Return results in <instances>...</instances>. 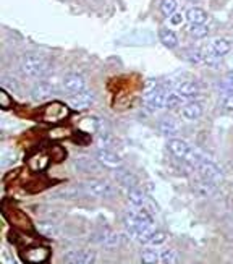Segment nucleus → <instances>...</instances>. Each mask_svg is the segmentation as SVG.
<instances>
[{
  "mask_svg": "<svg viewBox=\"0 0 233 264\" xmlns=\"http://www.w3.org/2000/svg\"><path fill=\"white\" fill-rule=\"evenodd\" d=\"M123 222L126 232L139 243H148L149 237L155 232L154 219L146 208H134L133 211L126 213Z\"/></svg>",
  "mask_w": 233,
  "mask_h": 264,
  "instance_id": "f257e3e1",
  "label": "nucleus"
},
{
  "mask_svg": "<svg viewBox=\"0 0 233 264\" xmlns=\"http://www.w3.org/2000/svg\"><path fill=\"white\" fill-rule=\"evenodd\" d=\"M49 60L41 54H26L19 60V70L28 78H42L49 71Z\"/></svg>",
  "mask_w": 233,
  "mask_h": 264,
  "instance_id": "f03ea898",
  "label": "nucleus"
},
{
  "mask_svg": "<svg viewBox=\"0 0 233 264\" xmlns=\"http://www.w3.org/2000/svg\"><path fill=\"white\" fill-rule=\"evenodd\" d=\"M194 172H198L199 177L211 180V182H214V183H217V182H220L223 179L222 169L211 159V157L206 156V154H204L201 159H199L196 167H194Z\"/></svg>",
  "mask_w": 233,
  "mask_h": 264,
  "instance_id": "7ed1b4c3",
  "label": "nucleus"
},
{
  "mask_svg": "<svg viewBox=\"0 0 233 264\" xmlns=\"http://www.w3.org/2000/svg\"><path fill=\"white\" fill-rule=\"evenodd\" d=\"M84 195L96 196V198H110L115 195V188L105 180H87L80 185Z\"/></svg>",
  "mask_w": 233,
  "mask_h": 264,
  "instance_id": "20e7f679",
  "label": "nucleus"
},
{
  "mask_svg": "<svg viewBox=\"0 0 233 264\" xmlns=\"http://www.w3.org/2000/svg\"><path fill=\"white\" fill-rule=\"evenodd\" d=\"M167 148H168V151L177 157V159L183 161L184 164L189 162V159H191V156L194 152V148L189 145L188 141L180 140V138H170Z\"/></svg>",
  "mask_w": 233,
  "mask_h": 264,
  "instance_id": "39448f33",
  "label": "nucleus"
},
{
  "mask_svg": "<svg viewBox=\"0 0 233 264\" xmlns=\"http://www.w3.org/2000/svg\"><path fill=\"white\" fill-rule=\"evenodd\" d=\"M204 54L207 55V64H212L214 60L225 57L232 50V44L227 39H214L207 47H204Z\"/></svg>",
  "mask_w": 233,
  "mask_h": 264,
  "instance_id": "423d86ee",
  "label": "nucleus"
},
{
  "mask_svg": "<svg viewBox=\"0 0 233 264\" xmlns=\"http://www.w3.org/2000/svg\"><path fill=\"white\" fill-rule=\"evenodd\" d=\"M94 102H96V94L94 91L91 89H84L81 91V93L71 94L70 98H68V105L75 110H84L87 107H91Z\"/></svg>",
  "mask_w": 233,
  "mask_h": 264,
  "instance_id": "0eeeda50",
  "label": "nucleus"
},
{
  "mask_svg": "<svg viewBox=\"0 0 233 264\" xmlns=\"http://www.w3.org/2000/svg\"><path fill=\"white\" fill-rule=\"evenodd\" d=\"M68 114H70V110H68L67 105H63L60 102H52V104H49L44 107L42 118H44V122L57 123L65 117H68Z\"/></svg>",
  "mask_w": 233,
  "mask_h": 264,
  "instance_id": "6e6552de",
  "label": "nucleus"
},
{
  "mask_svg": "<svg viewBox=\"0 0 233 264\" xmlns=\"http://www.w3.org/2000/svg\"><path fill=\"white\" fill-rule=\"evenodd\" d=\"M73 165H75L76 172L84 174V175H97V174H100V170H102L100 162L97 159H92L89 156H80L78 159H75Z\"/></svg>",
  "mask_w": 233,
  "mask_h": 264,
  "instance_id": "1a4fd4ad",
  "label": "nucleus"
},
{
  "mask_svg": "<svg viewBox=\"0 0 233 264\" xmlns=\"http://www.w3.org/2000/svg\"><path fill=\"white\" fill-rule=\"evenodd\" d=\"M63 264H96V254L89 249H73L63 256Z\"/></svg>",
  "mask_w": 233,
  "mask_h": 264,
  "instance_id": "9d476101",
  "label": "nucleus"
},
{
  "mask_svg": "<svg viewBox=\"0 0 233 264\" xmlns=\"http://www.w3.org/2000/svg\"><path fill=\"white\" fill-rule=\"evenodd\" d=\"M92 243H97L105 248H114L118 245V235L110 229H99L96 233L91 235Z\"/></svg>",
  "mask_w": 233,
  "mask_h": 264,
  "instance_id": "9b49d317",
  "label": "nucleus"
},
{
  "mask_svg": "<svg viewBox=\"0 0 233 264\" xmlns=\"http://www.w3.org/2000/svg\"><path fill=\"white\" fill-rule=\"evenodd\" d=\"M62 88H63V91H67L68 94L81 93V91L86 89V80L78 73H70L63 78Z\"/></svg>",
  "mask_w": 233,
  "mask_h": 264,
  "instance_id": "f8f14e48",
  "label": "nucleus"
},
{
  "mask_svg": "<svg viewBox=\"0 0 233 264\" xmlns=\"http://www.w3.org/2000/svg\"><path fill=\"white\" fill-rule=\"evenodd\" d=\"M96 159L104 167H109V169H120L121 167L120 156L115 154L112 149H107V148H100V149L96 152Z\"/></svg>",
  "mask_w": 233,
  "mask_h": 264,
  "instance_id": "ddd939ff",
  "label": "nucleus"
},
{
  "mask_svg": "<svg viewBox=\"0 0 233 264\" xmlns=\"http://www.w3.org/2000/svg\"><path fill=\"white\" fill-rule=\"evenodd\" d=\"M55 93V84L49 83V81H41L33 88L31 91V98L34 100H44Z\"/></svg>",
  "mask_w": 233,
  "mask_h": 264,
  "instance_id": "4468645a",
  "label": "nucleus"
},
{
  "mask_svg": "<svg viewBox=\"0 0 233 264\" xmlns=\"http://www.w3.org/2000/svg\"><path fill=\"white\" fill-rule=\"evenodd\" d=\"M182 115L189 122H194V120L201 118L202 115V105L198 102V100H188L186 104L182 107Z\"/></svg>",
  "mask_w": 233,
  "mask_h": 264,
  "instance_id": "2eb2a0df",
  "label": "nucleus"
},
{
  "mask_svg": "<svg viewBox=\"0 0 233 264\" xmlns=\"http://www.w3.org/2000/svg\"><path fill=\"white\" fill-rule=\"evenodd\" d=\"M126 198H128L130 204L133 206V208H146L149 203L148 198H146V195L138 188V186H133V188L126 190Z\"/></svg>",
  "mask_w": 233,
  "mask_h": 264,
  "instance_id": "dca6fc26",
  "label": "nucleus"
},
{
  "mask_svg": "<svg viewBox=\"0 0 233 264\" xmlns=\"http://www.w3.org/2000/svg\"><path fill=\"white\" fill-rule=\"evenodd\" d=\"M47 258H49V249L44 248V247L31 248L24 253V259H26L29 264H41V263L46 261Z\"/></svg>",
  "mask_w": 233,
  "mask_h": 264,
  "instance_id": "f3484780",
  "label": "nucleus"
},
{
  "mask_svg": "<svg viewBox=\"0 0 233 264\" xmlns=\"http://www.w3.org/2000/svg\"><path fill=\"white\" fill-rule=\"evenodd\" d=\"M76 125H78V130L83 133H86V135H94V133H97L100 130V122H99V118H96V117H84Z\"/></svg>",
  "mask_w": 233,
  "mask_h": 264,
  "instance_id": "a211bd4d",
  "label": "nucleus"
},
{
  "mask_svg": "<svg viewBox=\"0 0 233 264\" xmlns=\"http://www.w3.org/2000/svg\"><path fill=\"white\" fill-rule=\"evenodd\" d=\"M115 180L118 182V185H121L123 188H133V186H138V179L131 174L128 170L123 169H116L115 170Z\"/></svg>",
  "mask_w": 233,
  "mask_h": 264,
  "instance_id": "6ab92c4d",
  "label": "nucleus"
},
{
  "mask_svg": "<svg viewBox=\"0 0 233 264\" xmlns=\"http://www.w3.org/2000/svg\"><path fill=\"white\" fill-rule=\"evenodd\" d=\"M186 20L189 21V25H204V23H207L209 15L202 8L193 7L186 12Z\"/></svg>",
  "mask_w": 233,
  "mask_h": 264,
  "instance_id": "aec40b11",
  "label": "nucleus"
},
{
  "mask_svg": "<svg viewBox=\"0 0 233 264\" xmlns=\"http://www.w3.org/2000/svg\"><path fill=\"white\" fill-rule=\"evenodd\" d=\"M175 91H178L180 94L186 96L188 99H193L199 94V84L194 83V81H182V83L177 84Z\"/></svg>",
  "mask_w": 233,
  "mask_h": 264,
  "instance_id": "412c9836",
  "label": "nucleus"
},
{
  "mask_svg": "<svg viewBox=\"0 0 233 264\" xmlns=\"http://www.w3.org/2000/svg\"><path fill=\"white\" fill-rule=\"evenodd\" d=\"M159 41L162 42L165 47H168V49H173V47L178 46V37L177 34L168 30V28H160L159 30Z\"/></svg>",
  "mask_w": 233,
  "mask_h": 264,
  "instance_id": "4be33fe9",
  "label": "nucleus"
},
{
  "mask_svg": "<svg viewBox=\"0 0 233 264\" xmlns=\"http://www.w3.org/2000/svg\"><path fill=\"white\" fill-rule=\"evenodd\" d=\"M159 130H160V133H162L164 136H167V138H175V136L178 135L180 127H178V123H177V122H173L172 118H165V120H162V122H160Z\"/></svg>",
  "mask_w": 233,
  "mask_h": 264,
  "instance_id": "5701e85b",
  "label": "nucleus"
},
{
  "mask_svg": "<svg viewBox=\"0 0 233 264\" xmlns=\"http://www.w3.org/2000/svg\"><path fill=\"white\" fill-rule=\"evenodd\" d=\"M188 100H191V99H188L186 96L180 94L178 91H170V93L167 94V100H165V107L177 109V107H180V105H184Z\"/></svg>",
  "mask_w": 233,
  "mask_h": 264,
  "instance_id": "b1692460",
  "label": "nucleus"
},
{
  "mask_svg": "<svg viewBox=\"0 0 233 264\" xmlns=\"http://www.w3.org/2000/svg\"><path fill=\"white\" fill-rule=\"evenodd\" d=\"M28 164H29V167H31L33 170H36V172L44 170L47 167V164H49V156H46L44 152H36L34 156L29 157Z\"/></svg>",
  "mask_w": 233,
  "mask_h": 264,
  "instance_id": "393cba45",
  "label": "nucleus"
},
{
  "mask_svg": "<svg viewBox=\"0 0 233 264\" xmlns=\"http://www.w3.org/2000/svg\"><path fill=\"white\" fill-rule=\"evenodd\" d=\"M220 104L228 110H233V88L232 86H225L220 83Z\"/></svg>",
  "mask_w": 233,
  "mask_h": 264,
  "instance_id": "a878e982",
  "label": "nucleus"
},
{
  "mask_svg": "<svg viewBox=\"0 0 233 264\" xmlns=\"http://www.w3.org/2000/svg\"><path fill=\"white\" fill-rule=\"evenodd\" d=\"M141 261H143V264H159L160 253L155 248H146L141 253Z\"/></svg>",
  "mask_w": 233,
  "mask_h": 264,
  "instance_id": "bb28decb",
  "label": "nucleus"
},
{
  "mask_svg": "<svg viewBox=\"0 0 233 264\" xmlns=\"http://www.w3.org/2000/svg\"><path fill=\"white\" fill-rule=\"evenodd\" d=\"M160 264H180L178 253L172 248H167L160 253Z\"/></svg>",
  "mask_w": 233,
  "mask_h": 264,
  "instance_id": "cd10ccee",
  "label": "nucleus"
},
{
  "mask_svg": "<svg viewBox=\"0 0 233 264\" xmlns=\"http://www.w3.org/2000/svg\"><path fill=\"white\" fill-rule=\"evenodd\" d=\"M209 26L204 23V25H189L188 28V33L191 34L193 37H196V39H202V37H206L209 34Z\"/></svg>",
  "mask_w": 233,
  "mask_h": 264,
  "instance_id": "c85d7f7f",
  "label": "nucleus"
},
{
  "mask_svg": "<svg viewBox=\"0 0 233 264\" xmlns=\"http://www.w3.org/2000/svg\"><path fill=\"white\" fill-rule=\"evenodd\" d=\"M177 7H178L177 0H162V2H160V12H162V15L167 18H170L175 12H177Z\"/></svg>",
  "mask_w": 233,
  "mask_h": 264,
  "instance_id": "c756f323",
  "label": "nucleus"
},
{
  "mask_svg": "<svg viewBox=\"0 0 233 264\" xmlns=\"http://www.w3.org/2000/svg\"><path fill=\"white\" fill-rule=\"evenodd\" d=\"M15 162H17V152L10 149H3L2 156H0V165H2L3 169H7V167L13 165Z\"/></svg>",
  "mask_w": 233,
  "mask_h": 264,
  "instance_id": "7c9ffc66",
  "label": "nucleus"
},
{
  "mask_svg": "<svg viewBox=\"0 0 233 264\" xmlns=\"http://www.w3.org/2000/svg\"><path fill=\"white\" fill-rule=\"evenodd\" d=\"M71 136V132L65 127H55L49 132V138L50 140H63V138H70Z\"/></svg>",
  "mask_w": 233,
  "mask_h": 264,
  "instance_id": "2f4dec72",
  "label": "nucleus"
},
{
  "mask_svg": "<svg viewBox=\"0 0 233 264\" xmlns=\"http://www.w3.org/2000/svg\"><path fill=\"white\" fill-rule=\"evenodd\" d=\"M165 240H167L165 232H162V230H155V232L149 237L146 245H150V247H160V245H164Z\"/></svg>",
  "mask_w": 233,
  "mask_h": 264,
  "instance_id": "473e14b6",
  "label": "nucleus"
},
{
  "mask_svg": "<svg viewBox=\"0 0 233 264\" xmlns=\"http://www.w3.org/2000/svg\"><path fill=\"white\" fill-rule=\"evenodd\" d=\"M37 230L44 235H47V237H53V235L57 233V229L55 225H53L52 222H41L37 225Z\"/></svg>",
  "mask_w": 233,
  "mask_h": 264,
  "instance_id": "72a5a7b5",
  "label": "nucleus"
},
{
  "mask_svg": "<svg viewBox=\"0 0 233 264\" xmlns=\"http://www.w3.org/2000/svg\"><path fill=\"white\" fill-rule=\"evenodd\" d=\"M50 157L55 162H60V161H63L67 157V151L63 149V148H60V146H52V149H50Z\"/></svg>",
  "mask_w": 233,
  "mask_h": 264,
  "instance_id": "f704fd0d",
  "label": "nucleus"
},
{
  "mask_svg": "<svg viewBox=\"0 0 233 264\" xmlns=\"http://www.w3.org/2000/svg\"><path fill=\"white\" fill-rule=\"evenodd\" d=\"M13 104V99L10 98V94L7 93V89L0 91V107L2 109H10Z\"/></svg>",
  "mask_w": 233,
  "mask_h": 264,
  "instance_id": "c9c22d12",
  "label": "nucleus"
},
{
  "mask_svg": "<svg viewBox=\"0 0 233 264\" xmlns=\"http://www.w3.org/2000/svg\"><path fill=\"white\" fill-rule=\"evenodd\" d=\"M168 21H170V25H172V26H182L183 21H184V15H183V13H180V12H175L173 15L168 18Z\"/></svg>",
  "mask_w": 233,
  "mask_h": 264,
  "instance_id": "e433bc0d",
  "label": "nucleus"
},
{
  "mask_svg": "<svg viewBox=\"0 0 233 264\" xmlns=\"http://www.w3.org/2000/svg\"><path fill=\"white\" fill-rule=\"evenodd\" d=\"M2 86H3V89H15L17 91L18 89V83L15 81V78H8V76H2Z\"/></svg>",
  "mask_w": 233,
  "mask_h": 264,
  "instance_id": "4c0bfd02",
  "label": "nucleus"
},
{
  "mask_svg": "<svg viewBox=\"0 0 233 264\" xmlns=\"http://www.w3.org/2000/svg\"><path fill=\"white\" fill-rule=\"evenodd\" d=\"M222 84L232 86V88H233V71H230V73H227V75H225V78H223Z\"/></svg>",
  "mask_w": 233,
  "mask_h": 264,
  "instance_id": "58836bf2",
  "label": "nucleus"
}]
</instances>
